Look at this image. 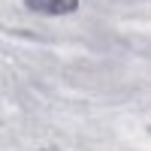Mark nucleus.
Returning a JSON list of instances; mask_svg holds the SVG:
<instances>
[{
  "label": "nucleus",
  "instance_id": "1",
  "mask_svg": "<svg viewBox=\"0 0 151 151\" xmlns=\"http://www.w3.org/2000/svg\"><path fill=\"white\" fill-rule=\"evenodd\" d=\"M24 6L40 15H70L79 9V0H24Z\"/></svg>",
  "mask_w": 151,
  "mask_h": 151
}]
</instances>
